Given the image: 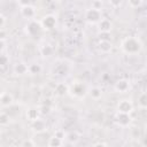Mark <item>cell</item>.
<instances>
[{
    "mask_svg": "<svg viewBox=\"0 0 147 147\" xmlns=\"http://www.w3.org/2000/svg\"><path fill=\"white\" fill-rule=\"evenodd\" d=\"M121 49L125 54L134 55V54H138L141 52L142 44L136 37H126L125 39H123V41L121 44Z\"/></svg>",
    "mask_w": 147,
    "mask_h": 147,
    "instance_id": "6da1fadb",
    "label": "cell"
},
{
    "mask_svg": "<svg viewBox=\"0 0 147 147\" xmlns=\"http://www.w3.org/2000/svg\"><path fill=\"white\" fill-rule=\"evenodd\" d=\"M68 93L76 99H83L86 93H87V88L85 86V84H83L82 82H75L72 83L69 88H68Z\"/></svg>",
    "mask_w": 147,
    "mask_h": 147,
    "instance_id": "7a4b0ae2",
    "label": "cell"
},
{
    "mask_svg": "<svg viewBox=\"0 0 147 147\" xmlns=\"http://www.w3.org/2000/svg\"><path fill=\"white\" fill-rule=\"evenodd\" d=\"M42 28L40 22H37L36 20H29V22L25 24V32L29 37H37L40 34Z\"/></svg>",
    "mask_w": 147,
    "mask_h": 147,
    "instance_id": "3957f363",
    "label": "cell"
},
{
    "mask_svg": "<svg viewBox=\"0 0 147 147\" xmlns=\"http://www.w3.org/2000/svg\"><path fill=\"white\" fill-rule=\"evenodd\" d=\"M102 18V13L100 9H95L93 7L85 10V20L90 24H98V22Z\"/></svg>",
    "mask_w": 147,
    "mask_h": 147,
    "instance_id": "277c9868",
    "label": "cell"
},
{
    "mask_svg": "<svg viewBox=\"0 0 147 147\" xmlns=\"http://www.w3.org/2000/svg\"><path fill=\"white\" fill-rule=\"evenodd\" d=\"M114 121H115V123H116L118 126H121V127H126V126H129V125L131 124L132 118H131L130 114L117 111V113L115 114V116H114Z\"/></svg>",
    "mask_w": 147,
    "mask_h": 147,
    "instance_id": "5b68a950",
    "label": "cell"
},
{
    "mask_svg": "<svg viewBox=\"0 0 147 147\" xmlns=\"http://www.w3.org/2000/svg\"><path fill=\"white\" fill-rule=\"evenodd\" d=\"M40 24H41V28L45 29V30H53L56 26V17L52 14L45 15L41 18Z\"/></svg>",
    "mask_w": 147,
    "mask_h": 147,
    "instance_id": "8992f818",
    "label": "cell"
},
{
    "mask_svg": "<svg viewBox=\"0 0 147 147\" xmlns=\"http://www.w3.org/2000/svg\"><path fill=\"white\" fill-rule=\"evenodd\" d=\"M116 110H117V111H121V113L131 114L132 110H133V105H132V102H131L129 99H123V100H119V101L117 102Z\"/></svg>",
    "mask_w": 147,
    "mask_h": 147,
    "instance_id": "52a82bcc",
    "label": "cell"
},
{
    "mask_svg": "<svg viewBox=\"0 0 147 147\" xmlns=\"http://www.w3.org/2000/svg\"><path fill=\"white\" fill-rule=\"evenodd\" d=\"M114 88L118 93H125L130 90V80H127L126 78H121L115 83Z\"/></svg>",
    "mask_w": 147,
    "mask_h": 147,
    "instance_id": "ba28073f",
    "label": "cell"
},
{
    "mask_svg": "<svg viewBox=\"0 0 147 147\" xmlns=\"http://www.w3.org/2000/svg\"><path fill=\"white\" fill-rule=\"evenodd\" d=\"M98 28H99V31H100V32L110 33V31L113 30V23H111V21L108 20V18H101V20L98 22Z\"/></svg>",
    "mask_w": 147,
    "mask_h": 147,
    "instance_id": "9c48e42d",
    "label": "cell"
},
{
    "mask_svg": "<svg viewBox=\"0 0 147 147\" xmlns=\"http://www.w3.org/2000/svg\"><path fill=\"white\" fill-rule=\"evenodd\" d=\"M21 15L24 17V18H28V20H32L34 16H36V8L31 5H28V6H22L21 9Z\"/></svg>",
    "mask_w": 147,
    "mask_h": 147,
    "instance_id": "30bf717a",
    "label": "cell"
},
{
    "mask_svg": "<svg viewBox=\"0 0 147 147\" xmlns=\"http://www.w3.org/2000/svg\"><path fill=\"white\" fill-rule=\"evenodd\" d=\"M31 129L36 133H42V132L46 131V123H45L44 119L38 118V119L31 122Z\"/></svg>",
    "mask_w": 147,
    "mask_h": 147,
    "instance_id": "8fae6325",
    "label": "cell"
},
{
    "mask_svg": "<svg viewBox=\"0 0 147 147\" xmlns=\"http://www.w3.org/2000/svg\"><path fill=\"white\" fill-rule=\"evenodd\" d=\"M98 48L101 53H110L111 49H113V44L110 40H106V39H100L99 42H98Z\"/></svg>",
    "mask_w": 147,
    "mask_h": 147,
    "instance_id": "7c38bea8",
    "label": "cell"
},
{
    "mask_svg": "<svg viewBox=\"0 0 147 147\" xmlns=\"http://www.w3.org/2000/svg\"><path fill=\"white\" fill-rule=\"evenodd\" d=\"M25 116H26V119H28V121L33 122V121L38 119V118H39V116H40L39 109H38V108H36V107H30V108L26 110Z\"/></svg>",
    "mask_w": 147,
    "mask_h": 147,
    "instance_id": "4fadbf2b",
    "label": "cell"
},
{
    "mask_svg": "<svg viewBox=\"0 0 147 147\" xmlns=\"http://www.w3.org/2000/svg\"><path fill=\"white\" fill-rule=\"evenodd\" d=\"M14 102V99H13V95L9 94V93H6V92H2L1 95H0V105L2 107H9L11 106Z\"/></svg>",
    "mask_w": 147,
    "mask_h": 147,
    "instance_id": "5bb4252c",
    "label": "cell"
},
{
    "mask_svg": "<svg viewBox=\"0 0 147 147\" xmlns=\"http://www.w3.org/2000/svg\"><path fill=\"white\" fill-rule=\"evenodd\" d=\"M68 88H69V86L65 85L64 83H59V84H56L54 91H55V94H56V95H59V96H64L65 94H68Z\"/></svg>",
    "mask_w": 147,
    "mask_h": 147,
    "instance_id": "9a60e30c",
    "label": "cell"
},
{
    "mask_svg": "<svg viewBox=\"0 0 147 147\" xmlns=\"http://www.w3.org/2000/svg\"><path fill=\"white\" fill-rule=\"evenodd\" d=\"M87 92H88L90 96H91L93 100H99V99H101V96H102V90H101L100 87H98V86L91 87Z\"/></svg>",
    "mask_w": 147,
    "mask_h": 147,
    "instance_id": "2e32d148",
    "label": "cell"
},
{
    "mask_svg": "<svg viewBox=\"0 0 147 147\" xmlns=\"http://www.w3.org/2000/svg\"><path fill=\"white\" fill-rule=\"evenodd\" d=\"M65 139L70 144H77L79 141V139H80V134L77 131H71V132L65 134Z\"/></svg>",
    "mask_w": 147,
    "mask_h": 147,
    "instance_id": "e0dca14e",
    "label": "cell"
},
{
    "mask_svg": "<svg viewBox=\"0 0 147 147\" xmlns=\"http://www.w3.org/2000/svg\"><path fill=\"white\" fill-rule=\"evenodd\" d=\"M14 72L16 75H25L28 72V65L23 62H20V63H16L15 67H14Z\"/></svg>",
    "mask_w": 147,
    "mask_h": 147,
    "instance_id": "ac0fdd59",
    "label": "cell"
},
{
    "mask_svg": "<svg viewBox=\"0 0 147 147\" xmlns=\"http://www.w3.org/2000/svg\"><path fill=\"white\" fill-rule=\"evenodd\" d=\"M53 53H54V48L48 44H45L40 47V54L45 57H48V56L53 55Z\"/></svg>",
    "mask_w": 147,
    "mask_h": 147,
    "instance_id": "d6986e66",
    "label": "cell"
},
{
    "mask_svg": "<svg viewBox=\"0 0 147 147\" xmlns=\"http://www.w3.org/2000/svg\"><path fill=\"white\" fill-rule=\"evenodd\" d=\"M41 70H42V68L39 63H31L28 65V72L30 75H38L41 72Z\"/></svg>",
    "mask_w": 147,
    "mask_h": 147,
    "instance_id": "ffe728a7",
    "label": "cell"
},
{
    "mask_svg": "<svg viewBox=\"0 0 147 147\" xmlns=\"http://www.w3.org/2000/svg\"><path fill=\"white\" fill-rule=\"evenodd\" d=\"M138 107L142 110L147 108V93L146 92H142L138 96Z\"/></svg>",
    "mask_w": 147,
    "mask_h": 147,
    "instance_id": "44dd1931",
    "label": "cell"
},
{
    "mask_svg": "<svg viewBox=\"0 0 147 147\" xmlns=\"http://www.w3.org/2000/svg\"><path fill=\"white\" fill-rule=\"evenodd\" d=\"M62 144H63V140H62V139H60V138L53 136V137L49 138L47 145H48L49 147H60V146H62Z\"/></svg>",
    "mask_w": 147,
    "mask_h": 147,
    "instance_id": "7402d4cb",
    "label": "cell"
},
{
    "mask_svg": "<svg viewBox=\"0 0 147 147\" xmlns=\"http://www.w3.org/2000/svg\"><path fill=\"white\" fill-rule=\"evenodd\" d=\"M38 109H39L40 115H48V114H51V111H52V107H51V105H48V103L41 105Z\"/></svg>",
    "mask_w": 147,
    "mask_h": 147,
    "instance_id": "603a6c76",
    "label": "cell"
},
{
    "mask_svg": "<svg viewBox=\"0 0 147 147\" xmlns=\"http://www.w3.org/2000/svg\"><path fill=\"white\" fill-rule=\"evenodd\" d=\"M10 122V117L8 114L6 113H0V125L5 126V125H8Z\"/></svg>",
    "mask_w": 147,
    "mask_h": 147,
    "instance_id": "cb8c5ba5",
    "label": "cell"
},
{
    "mask_svg": "<svg viewBox=\"0 0 147 147\" xmlns=\"http://www.w3.org/2000/svg\"><path fill=\"white\" fill-rule=\"evenodd\" d=\"M144 0H127V3L131 8H139L142 5Z\"/></svg>",
    "mask_w": 147,
    "mask_h": 147,
    "instance_id": "d4e9b609",
    "label": "cell"
},
{
    "mask_svg": "<svg viewBox=\"0 0 147 147\" xmlns=\"http://www.w3.org/2000/svg\"><path fill=\"white\" fill-rule=\"evenodd\" d=\"M9 62V57L6 54H1L0 53V67H6Z\"/></svg>",
    "mask_w": 147,
    "mask_h": 147,
    "instance_id": "484cf974",
    "label": "cell"
},
{
    "mask_svg": "<svg viewBox=\"0 0 147 147\" xmlns=\"http://www.w3.org/2000/svg\"><path fill=\"white\" fill-rule=\"evenodd\" d=\"M22 146H24V147H33V146H36V142L33 140H31V139H26V140H24L22 142Z\"/></svg>",
    "mask_w": 147,
    "mask_h": 147,
    "instance_id": "4316f807",
    "label": "cell"
},
{
    "mask_svg": "<svg viewBox=\"0 0 147 147\" xmlns=\"http://www.w3.org/2000/svg\"><path fill=\"white\" fill-rule=\"evenodd\" d=\"M109 5L113 8H118L122 5V0H109Z\"/></svg>",
    "mask_w": 147,
    "mask_h": 147,
    "instance_id": "83f0119b",
    "label": "cell"
},
{
    "mask_svg": "<svg viewBox=\"0 0 147 147\" xmlns=\"http://www.w3.org/2000/svg\"><path fill=\"white\" fill-rule=\"evenodd\" d=\"M53 136H55V137H57V138H60V139H62V140L65 138V133H64L63 130H56Z\"/></svg>",
    "mask_w": 147,
    "mask_h": 147,
    "instance_id": "f1b7e54d",
    "label": "cell"
},
{
    "mask_svg": "<svg viewBox=\"0 0 147 147\" xmlns=\"http://www.w3.org/2000/svg\"><path fill=\"white\" fill-rule=\"evenodd\" d=\"M92 7L95 8V9H100L101 10V7H102V2L101 1H98V0H94L93 3H92Z\"/></svg>",
    "mask_w": 147,
    "mask_h": 147,
    "instance_id": "f546056e",
    "label": "cell"
},
{
    "mask_svg": "<svg viewBox=\"0 0 147 147\" xmlns=\"http://www.w3.org/2000/svg\"><path fill=\"white\" fill-rule=\"evenodd\" d=\"M17 2H18V5L22 7V6H28V5H30V3H31V0H17Z\"/></svg>",
    "mask_w": 147,
    "mask_h": 147,
    "instance_id": "4dcf8cb0",
    "label": "cell"
},
{
    "mask_svg": "<svg viewBox=\"0 0 147 147\" xmlns=\"http://www.w3.org/2000/svg\"><path fill=\"white\" fill-rule=\"evenodd\" d=\"M0 39L1 40H6L7 39V32L2 29H0Z\"/></svg>",
    "mask_w": 147,
    "mask_h": 147,
    "instance_id": "1f68e13d",
    "label": "cell"
},
{
    "mask_svg": "<svg viewBox=\"0 0 147 147\" xmlns=\"http://www.w3.org/2000/svg\"><path fill=\"white\" fill-rule=\"evenodd\" d=\"M5 24H6V17L2 14H0V28H2Z\"/></svg>",
    "mask_w": 147,
    "mask_h": 147,
    "instance_id": "d6a6232c",
    "label": "cell"
},
{
    "mask_svg": "<svg viewBox=\"0 0 147 147\" xmlns=\"http://www.w3.org/2000/svg\"><path fill=\"white\" fill-rule=\"evenodd\" d=\"M5 46H6V44H5V40H1L0 39V53L5 49Z\"/></svg>",
    "mask_w": 147,
    "mask_h": 147,
    "instance_id": "836d02e7",
    "label": "cell"
},
{
    "mask_svg": "<svg viewBox=\"0 0 147 147\" xmlns=\"http://www.w3.org/2000/svg\"><path fill=\"white\" fill-rule=\"evenodd\" d=\"M94 146H107V144L106 142H96V144H94Z\"/></svg>",
    "mask_w": 147,
    "mask_h": 147,
    "instance_id": "e575fe53",
    "label": "cell"
},
{
    "mask_svg": "<svg viewBox=\"0 0 147 147\" xmlns=\"http://www.w3.org/2000/svg\"><path fill=\"white\" fill-rule=\"evenodd\" d=\"M1 93H2V92H1V87H0V95H1Z\"/></svg>",
    "mask_w": 147,
    "mask_h": 147,
    "instance_id": "d590c367",
    "label": "cell"
}]
</instances>
